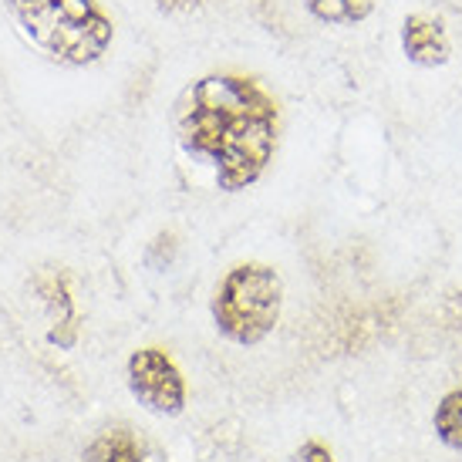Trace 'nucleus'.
Listing matches in <instances>:
<instances>
[{"mask_svg": "<svg viewBox=\"0 0 462 462\" xmlns=\"http://www.w3.org/2000/svg\"><path fill=\"white\" fill-rule=\"evenodd\" d=\"M182 145L213 162L219 189L236 193L257 182L277 145V108L236 75H209L196 85L180 116Z\"/></svg>", "mask_w": 462, "mask_h": 462, "instance_id": "nucleus-1", "label": "nucleus"}, {"mask_svg": "<svg viewBox=\"0 0 462 462\" xmlns=\"http://www.w3.org/2000/svg\"><path fill=\"white\" fill-rule=\"evenodd\" d=\"M17 24L61 65H88L112 44V21L95 0H7Z\"/></svg>", "mask_w": 462, "mask_h": 462, "instance_id": "nucleus-2", "label": "nucleus"}, {"mask_svg": "<svg viewBox=\"0 0 462 462\" xmlns=\"http://www.w3.org/2000/svg\"><path fill=\"white\" fill-rule=\"evenodd\" d=\"M283 308L281 273L267 263H236L213 294V321L233 345L254 347L267 337Z\"/></svg>", "mask_w": 462, "mask_h": 462, "instance_id": "nucleus-3", "label": "nucleus"}, {"mask_svg": "<svg viewBox=\"0 0 462 462\" xmlns=\"http://www.w3.org/2000/svg\"><path fill=\"white\" fill-rule=\"evenodd\" d=\"M129 392L152 415H182L186 378L162 347H139L129 358Z\"/></svg>", "mask_w": 462, "mask_h": 462, "instance_id": "nucleus-4", "label": "nucleus"}, {"mask_svg": "<svg viewBox=\"0 0 462 462\" xmlns=\"http://www.w3.org/2000/svg\"><path fill=\"white\" fill-rule=\"evenodd\" d=\"M402 48L409 54V61L425 68H436L449 61V41L439 21L425 17V14H411L405 27H402Z\"/></svg>", "mask_w": 462, "mask_h": 462, "instance_id": "nucleus-5", "label": "nucleus"}, {"mask_svg": "<svg viewBox=\"0 0 462 462\" xmlns=\"http://www.w3.org/2000/svg\"><path fill=\"white\" fill-rule=\"evenodd\" d=\"M38 291L41 297L48 300V308H51V318H54V328L48 334V341L51 345H61V347H71L78 337V324H75V300L68 294V283L65 277H41L38 281Z\"/></svg>", "mask_w": 462, "mask_h": 462, "instance_id": "nucleus-6", "label": "nucleus"}, {"mask_svg": "<svg viewBox=\"0 0 462 462\" xmlns=\"http://www.w3.org/2000/svg\"><path fill=\"white\" fill-rule=\"evenodd\" d=\"M81 462H145V456H142L139 439L129 429H105L85 449Z\"/></svg>", "mask_w": 462, "mask_h": 462, "instance_id": "nucleus-7", "label": "nucleus"}, {"mask_svg": "<svg viewBox=\"0 0 462 462\" xmlns=\"http://www.w3.org/2000/svg\"><path fill=\"white\" fill-rule=\"evenodd\" d=\"M432 425H436V436L442 439V446L462 452V388L439 398Z\"/></svg>", "mask_w": 462, "mask_h": 462, "instance_id": "nucleus-8", "label": "nucleus"}, {"mask_svg": "<svg viewBox=\"0 0 462 462\" xmlns=\"http://www.w3.org/2000/svg\"><path fill=\"white\" fill-rule=\"evenodd\" d=\"M314 17L328 24H355L372 14V0H304Z\"/></svg>", "mask_w": 462, "mask_h": 462, "instance_id": "nucleus-9", "label": "nucleus"}, {"mask_svg": "<svg viewBox=\"0 0 462 462\" xmlns=\"http://www.w3.org/2000/svg\"><path fill=\"white\" fill-rule=\"evenodd\" d=\"M291 462H334V452H331V446H324L321 439H308V442L297 446Z\"/></svg>", "mask_w": 462, "mask_h": 462, "instance_id": "nucleus-10", "label": "nucleus"}]
</instances>
